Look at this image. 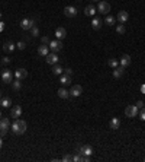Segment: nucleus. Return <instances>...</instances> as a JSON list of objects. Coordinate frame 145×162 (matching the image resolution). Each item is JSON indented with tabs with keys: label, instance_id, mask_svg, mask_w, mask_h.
I'll return each mask as SVG.
<instances>
[{
	"label": "nucleus",
	"instance_id": "f257e3e1",
	"mask_svg": "<svg viewBox=\"0 0 145 162\" xmlns=\"http://www.w3.org/2000/svg\"><path fill=\"white\" fill-rule=\"evenodd\" d=\"M10 129H12L13 134H16V136H20V134H23V133L26 131V129H28V124H26V121H25V120L15 118V121H13V124L10 126Z\"/></svg>",
	"mask_w": 145,
	"mask_h": 162
},
{
	"label": "nucleus",
	"instance_id": "f03ea898",
	"mask_svg": "<svg viewBox=\"0 0 145 162\" xmlns=\"http://www.w3.org/2000/svg\"><path fill=\"white\" fill-rule=\"evenodd\" d=\"M34 27H35V19H28V18H25V19L20 20V28H22V29L28 31V29H32Z\"/></svg>",
	"mask_w": 145,
	"mask_h": 162
},
{
	"label": "nucleus",
	"instance_id": "7ed1b4c3",
	"mask_svg": "<svg viewBox=\"0 0 145 162\" xmlns=\"http://www.w3.org/2000/svg\"><path fill=\"white\" fill-rule=\"evenodd\" d=\"M97 12L102 13V15H109L110 12V5L107 2H103V0H100L99 5H97Z\"/></svg>",
	"mask_w": 145,
	"mask_h": 162
},
{
	"label": "nucleus",
	"instance_id": "20e7f679",
	"mask_svg": "<svg viewBox=\"0 0 145 162\" xmlns=\"http://www.w3.org/2000/svg\"><path fill=\"white\" fill-rule=\"evenodd\" d=\"M9 129H10L9 118H0V136H5Z\"/></svg>",
	"mask_w": 145,
	"mask_h": 162
},
{
	"label": "nucleus",
	"instance_id": "39448f33",
	"mask_svg": "<svg viewBox=\"0 0 145 162\" xmlns=\"http://www.w3.org/2000/svg\"><path fill=\"white\" fill-rule=\"evenodd\" d=\"M2 80H3V83L13 82V72L10 70V69H5V70L2 72Z\"/></svg>",
	"mask_w": 145,
	"mask_h": 162
},
{
	"label": "nucleus",
	"instance_id": "423d86ee",
	"mask_svg": "<svg viewBox=\"0 0 145 162\" xmlns=\"http://www.w3.org/2000/svg\"><path fill=\"white\" fill-rule=\"evenodd\" d=\"M81 94H83V88H81V85H72V86H71V89H70V97H72V98H79Z\"/></svg>",
	"mask_w": 145,
	"mask_h": 162
},
{
	"label": "nucleus",
	"instance_id": "0eeeda50",
	"mask_svg": "<svg viewBox=\"0 0 145 162\" xmlns=\"http://www.w3.org/2000/svg\"><path fill=\"white\" fill-rule=\"evenodd\" d=\"M125 115H126V117H129V118L136 117V115H138V107L136 105H128L125 108Z\"/></svg>",
	"mask_w": 145,
	"mask_h": 162
},
{
	"label": "nucleus",
	"instance_id": "6e6552de",
	"mask_svg": "<svg viewBox=\"0 0 145 162\" xmlns=\"http://www.w3.org/2000/svg\"><path fill=\"white\" fill-rule=\"evenodd\" d=\"M61 48H62V42H61V39H54V41L50 42V50H51L52 53H58Z\"/></svg>",
	"mask_w": 145,
	"mask_h": 162
},
{
	"label": "nucleus",
	"instance_id": "1a4fd4ad",
	"mask_svg": "<svg viewBox=\"0 0 145 162\" xmlns=\"http://www.w3.org/2000/svg\"><path fill=\"white\" fill-rule=\"evenodd\" d=\"M64 15L67 18H74V16H77V9L74 6H65L64 7Z\"/></svg>",
	"mask_w": 145,
	"mask_h": 162
},
{
	"label": "nucleus",
	"instance_id": "9d476101",
	"mask_svg": "<svg viewBox=\"0 0 145 162\" xmlns=\"http://www.w3.org/2000/svg\"><path fill=\"white\" fill-rule=\"evenodd\" d=\"M38 54L42 56V57H46L48 54H50V45H46V44H41L39 47H38Z\"/></svg>",
	"mask_w": 145,
	"mask_h": 162
},
{
	"label": "nucleus",
	"instance_id": "9b49d317",
	"mask_svg": "<svg viewBox=\"0 0 145 162\" xmlns=\"http://www.w3.org/2000/svg\"><path fill=\"white\" fill-rule=\"evenodd\" d=\"M119 64L122 66L124 69H126V67L131 64V56H129V54H124L122 57L119 59Z\"/></svg>",
	"mask_w": 145,
	"mask_h": 162
},
{
	"label": "nucleus",
	"instance_id": "f8f14e48",
	"mask_svg": "<svg viewBox=\"0 0 145 162\" xmlns=\"http://www.w3.org/2000/svg\"><path fill=\"white\" fill-rule=\"evenodd\" d=\"M26 76H28V70H26V69H23V67L17 69V70L15 72V78H16V79H19V80L25 79Z\"/></svg>",
	"mask_w": 145,
	"mask_h": 162
},
{
	"label": "nucleus",
	"instance_id": "ddd939ff",
	"mask_svg": "<svg viewBox=\"0 0 145 162\" xmlns=\"http://www.w3.org/2000/svg\"><path fill=\"white\" fill-rule=\"evenodd\" d=\"M10 115L13 118H19L20 115H22V107L20 105H15V107H12V110H10Z\"/></svg>",
	"mask_w": 145,
	"mask_h": 162
},
{
	"label": "nucleus",
	"instance_id": "4468645a",
	"mask_svg": "<svg viewBox=\"0 0 145 162\" xmlns=\"http://www.w3.org/2000/svg\"><path fill=\"white\" fill-rule=\"evenodd\" d=\"M79 152H80L81 155H87V156H91V155H93V148H91L90 145H84V146H81V148L79 149Z\"/></svg>",
	"mask_w": 145,
	"mask_h": 162
},
{
	"label": "nucleus",
	"instance_id": "2eb2a0df",
	"mask_svg": "<svg viewBox=\"0 0 145 162\" xmlns=\"http://www.w3.org/2000/svg\"><path fill=\"white\" fill-rule=\"evenodd\" d=\"M128 19H129V13H128L126 10H120V12L117 13V20L120 22V24H125Z\"/></svg>",
	"mask_w": 145,
	"mask_h": 162
},
{
	"label": "nucleus",
	"instance_id": "dca6fc26",
	"mask_svg": "<svg viewBox=\"0 0 145 162\" xmlns=\"http://www.w3.org/2000/svg\"><path fill=\"white\" fill-rule=\"evenodd\" d=\"M45 60H46V63H48V64L54 66V64H57V63H58V56H57L55 53H51V54H48V56H46V59H45Z\"/></svg>",
	"mask_w": 145,
	"mask_h": 162
},
{
	"label": "nucleus",
	"instance_id": "f3484780",
	"mask_svg": "<svg viewBox=\"0 0 145 162\" xmlns=\"http://www.w3.org/2000/svg\"><path fill=\"white\" fill-rule=\"evenodd\" d=\"M55 37H57V39H64V38L67 37V31H65V28H62V27L57 28V31H55Z\"/></svg>",
	"mask_w": 145,
	"mask_h": 162
},
{
	"label": "nucleus",
	"instance_id": "a211bd4d",
	"mask_svg": "<svg viewBox=\"0 0 145 162\" xmlns=\"http://www.w3.org/2000/svg\"><path fill=\"white\" fill-rule=\"evenodd\" d=\"M109 127H110L112 130H117V129L120 127V120L116 118V117H113V118L109 121Z\"/></svg>",
	"mask_w": 145,
	"mask_h": 162
},
{
	"label": "nucleus",
	"instance_id": "6ab92c4d",
	"mask_svg": "<svg viewBox=\"0 0 145 162\" xmlns=\"http://www.w3.org/2000/svg\"><path fill=\"white\" fill-rule=\"evenodd\" d=\"M91 28H93V29H100V28H102V19L94 16L93 20H91Z\"/></svg>",
	"mask_w": 145,
	"mask_h": 162
},
{
	"label": "nucleus",
	"instance_id": "aec40b11",
	"mask_svg": "<svg viewBox=\"0 0 145 162\" xmlns=\"http://www.w3.org/2000/svg\"><path fill=\"white\" fill-rule=\"evenodd\" d=\"M84 15H86V16H93V18H94V16H96V7L91 6V5L87 6V7L84 9Z\"/></svg>",
	"mask_w": 145,
	"mask_h": 162
},
{
	"label": "nucleus",
	"instance_id": "412c9836",
	"mask_svg": "<svg viewBox=\"0 0 145 162\" xmlns=\"http://www.w3.org/2000/svg\"><path fill=\"white\" fill-rule=\"evenodd\" d=\"M124 70H125V69L122 67V66H117L116 69H113V78H120V76H122L124 75Z\"/></svg>",
	"mask_w": 145,
	"mask_h": 162
},
{
	"label": "nucleus",
	"instance_id": "4be33fe9",
	"mask_svg": "<svg viewBox=\"0 0 145 162\" xmlns=\"http://www.w3.org/2000/svg\"><path fill=\"white\" fill-rule=\"evenodd\" d=\"M3 51H6V53L15 51V44L13 42H5L3 44Z\"/></svg>",
	"mask_w": 145,
	"mask_h": 162
},
{
	"label": "nucleus",
	"instance_id": "5701e85b",
	"mask_svg": "<svg viewBox=\"0 0 145 162\" xmlns=\"http://www.w3.org/2000/svg\"><path fill=\"white\" fill-rule=\"evenodd\" d=\"M60 82H61V85H70L71 83V76H68V75H61L60 76Z\"/></svg>",
	"mask_w": 145,
	"mask_h": 162
},
{
	"label": "nucleus",
	"instance_id": "b1692460",
	"mask_svg": "<svg viewBox=\"0 0 145 162\" xmlns=\"http://www.w3.org/2000/svg\"><path fill=\"white\" fill-rule=\"evenodd\" d=\"M58 97L62 98V99H67V98L70 97V92H68L67 89H64V88H60V89H58Z\"/></svg>",
	"mask_w": 145,
	"mask_h": 162
},
{
	"label": "nucleus",
	"instance_id": "393cba45",
	"mask_svg": "<svg viewBox=\"0 0 145 162\" xmlns=\"http://www.w3.org/2000/svg\"><path fill=\"white\" fill-rule=\"evenodd\" d=\"M52 73L57 75V76H61V75L64 73V69H62L61 66H58V64H54V67H52Z\"/></svg>",
	"mask_w": 145,
	"mask_h": 162
},
{
	"label": "nucleus",
	"instance_id": "a878e982",
	"mask_svg": "<svg viewBox=\"0 0 145 162\" xmlns=\"http://www.w3.org/2000/svg\"><path fill=\"white\" fill-rule=\"evenodd\" d=\"M0 105H2L3 108H9V107L12 105L10 98H3V97H2V99H0Z\"/></svg>",
	"mask_w": 145,
	"mask_h": 162
},
{
	"label": "nucleus",
	"instance_id": "bb28decb",
	"mask_svg": "<svg viewBox=\"0 0 145 162\" xmlns=\"http://www.w3.org/2000/svg\"><path fill=\"white\" fill-rule=\"evenodd\" d=\"M115 22H116V18H115V16H112V15H107V16H106V19H105V24H107L109 27H113V25H115Z\"/></svg>",
	"mask_w": 145,
	"mask_h": 162
},
{
	"label": "nucleus",
	"instance_id": "cd10ccee",
	"mask_svg": "<svg viewBox=\"0 0 145 162\" xmlns=\"http://www.w3.org/2000/svg\"><path fill=\"white\" fill-rule=\"evenodd\" d=\"M107 64H109V67L116 69V67L119 66V60H116V59H109V60H107Z\"/></svg>",
	"mask_w": 145,
	"mask_h": 162
},
{
	"label": "nucleus",
	"instance_id": "c85d7f7f",
	"mask_svg": "<svg viewBox=\"0 0 145 162\" xmlns=\"http://www.w3.org/2000/svg\"><path fill=\"white\" fill-rule=\"evenodd\" d=\"M12 88H13V91H19V89L22 88V83H20V80H19V79H16L15 82H12Z\"/></svg>",
	"mask_w": 145,
	"mask_h": 162
},
{
	"label": "nucleus",
	"instance_id": "c756f323",
	"mask_svg": "<svg viewBox=\"0 0 145 162\" xmlns=\"http://www.w3.org/2000/svg\"><path fill=\"white\" fill-rule=\"evenodd\" d=\"M125 31H126V29H125L124 24H119V25L116 27V32H117V34H125Z\"/></svg>",
	"mask_w": 145,
	"mask_h": 162
},
{
	"label": "nucleus",
	"instance_id": "7c9ffc66",
	"mask_svg": "<svg viewBox=\"0 0 145 162\" xmlns=\"http://www.w3.org/2000/svg\"><path fill=\"white\" fill-rule=\"evenodd\" d=\"M16 47H17L19 50H25V48H26V42H25V41H19V42L16 44Z\"/></svg>",
	"mask_w": 145,
	"mask_h": 162
},
{
	"label": "nucleus",
	"instance_id": "2f4dec72",
	"mask_svg": "<svg viewBox=\"0 0 145 162\" xmlns=\"http://www.w3.org/2000/svg\"><path fill=\"white\" fill-rule=\"evenodd\" d=\"M72 161H74V162H81V161H83V155L79 152L77 155H74V156H72Z\"/></svg>",
	"mask_w": 145,
	"mask_h": 162
},
{
	"label": "nucleus",
	"instance_id": "473e14b6",
	"mask_svg": "<svg viewBox=\"0 0 145 162\" xmlns=\"http://www.w3.org/2000/svg\"><path fill=\"white\" fill-rule=\"evenodd\" d=\"M139 118H141L142 121H145V107H142L141 111H139Z\"/></svg>",
	"mask_w": 145,
	"mask_h": 162
},
{
	"label": "nucleus",
	"instance_id": "72a5a7b5",
	"mask_svg": "<svg viewBox=\"0 0 145 162\" xmlns=\"http://www.w3.org/2000/svg\"><path fill=\"white\" fill-rule=\"evenodd\" d=\"M31 34H32V37H38V35H39V29H38L36 27H34V28L31 29Z\"/></svg>",
	"mask_w": 145,
	"mask_h": 162
},
{
	"label": "nucleus",
	"instance_id": "f704fd0d",
	"mask_svg": "<svg viewBox=\"0 0 145 162\" xmlns=\"http://www.w3.org/2000/svg\"><path fill=\"white\" fill-rule=\"evenodd\" d=\"M62 161H64V162H70V161H72V156H71V155H65V156L62 158Z\"/></svg>",
	"mask_w": 145,
	"mask_h": 162
},
{
	"label": "nucleus",
	"instance_id": "c9c22d12",
	"mask_svg": "<svg viewBox=\"0 0 145 162\" xmlns=\"http://www.w3.org/2000/svg\"><path fill=\"white\" fill-rule=\"evenodd\" d=\"M64 73H65V75H68V76H72V70H71L70 67H68V69H64Z\"/></svg>",
	"mask_w": 145,
	"mask_h": 162
},
{
	"label": "nucleus",
	"instance_id": "e433bc0d",
	"mask_svg": "<svg viewBox=\"0 0 145 162\" xmlns=\"http://www.w3.org/2000/svg\"><path fill=\"white\" fill-rule=\"evenodd\" d=\"M50 42H51V41L48 39V37H42V44H46V45H48Z\"/></svg>",
	"mask_w": 145,
	"mask_h": 162
},
{
	"label": "nucleus",
	"instance_id": "4c0bfd02",
	"mask_svg": "<svg viewBox=\"0 0 145 162\" xmlns=\"http://www.w3.org/2000/svg\"><path fill=\"white\" fill-rule=\"evenodd\" d=\"M135 105H136V107H138V110H141V108H142V107H144V102H142V101H138V102H136V104H135Z\"/></svg>",
	"mask_w": 145,
	"mask_h": 162
},
{
	"label": "nucleus",
	"instance_id": "58836bf2",
	"mask_svg": "<svg viewBox=\"0 0 145 162\" xmlns=\"http://www.w3.org/2000/svg\"><path fill=\"white\" fill-rule=\"evenodd\" d=\"M3 63H5V64H9V63H10V59H9V57H3Z\"/></svg>",
	"mask_w": 145,
	"mask_h": 162
},
{
	"label": "nucleus",
	"instance_id": "ea45409f",
	"mask_svg": "<svg viewBox=\"0 0 145 162\" xmlns=\"http://www.w3.org/2000/svg\"><path fill=\"white\" fill-rule=\"evenodd\" d=\"M5 29V24H3V22H0V32H2Z\"/></svg>",
	"mask_w": 145,
	"mask_h": 162
},
{
	"label": "nucleus",
	"instance_id": "a19ab883",
	"mask_svg": "<svg viewBox=\"0 0 145 162\" xmlns=\"http://www.w3.org/2000/svg\"><path fill=\"white\" fill-rule=\"evenodd\" d=\"M2 146H3V140H2V136H0V149H2Z\"/></svg>",
	"mask_w": 145,
	"mask_h": 162
},
{
	"label": "nucleus",
	"instance_id": "79ce46f5",
	"mask_svg": "<svg viewBox=\"0 0 145 162\" xmlns=\"http://www.w3.org/2000/svg\"><path fill=\"white\" fill-rule=\"evenodd\" d=\"M0 118H2V111H0Z\"/></svg>",
	"mask_w": 145,
	"mask_h": 162
},
{
	"label": "nucleus",
	"instance_id": "37998d69",
	"mask_svg": "<svg viewBox=\"0 0 145 162\" xmlns=\"http://www.w3.org/2000/svg\"><path fill=\"white\" fill-rule=\"evenodd\" d=\"M0 99H2V92H0Z\"/></svg>",
	"mask_w": 145,
	"mask_h": 162
},
{
	"label": "nucleus",
	"instance_id": "c03bdc74",
	"mask_svg": "<svg viewBox=\"0 0 145 162\" xmlns=\"http://www.w3.org/2000/svg\"><path fill=\"white\" fill-rule=\"evenodd\" d=\"M0 19H2V13H0Z\"/></svg>",
	"mask_w": 145,
	"mask_h": 162
},
{
	"label": "nucleus",
	"instance_id": "a18cd8bd",
	"mask_svg": "<svg viewBox=\"0 0 145 162\" xmlns=\"http://www.w3.org/2000/svg\"><path fill=\"white\" fill-rule=\"evenodd\" d=\"M94 2H99V0H94Z\"/></svg>",
	"mask_w": 145,
	"mask_h": 162
},
{
	"label": "nucleus",
	"instance_id": "49530a36",
	"mask_svg": "<svg viewBox=\"0 0 145 162\" xmlns=\"http://www.w3.org/2000/svg\"><path fill=\"white\" fill-rule=\"evenodd\" d=\"M144 161H145V159H144Z\"/></svg>",
	"mask_w": 145,
	"mask_h": 162
}]
</instances>
